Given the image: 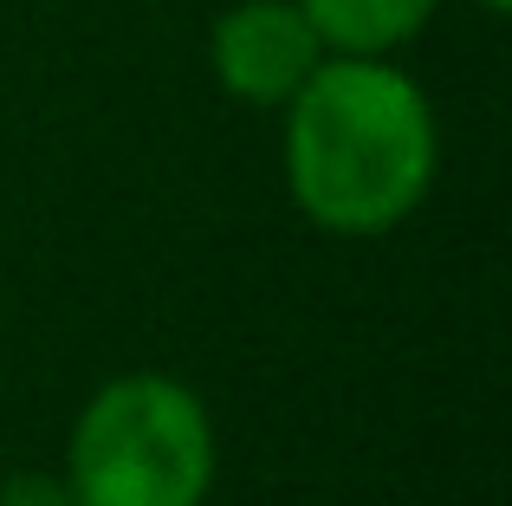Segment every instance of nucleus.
I'll use <instances>...</instances> for the list:
<instances>
[{
    "label": "nucleus",
    "mask_w": 512,
    "mask_h": 506,
    "mask_svg": "<svg viewBox=\"0 0 512 506\" xmlns=\"http://www.w3.org/2000/svg\"><path fill=\"white\" fill-rule=\"evenodd\" d=\"M286 195L312 228L370 241L428 202L441 163L435 104L396 59L325 52L286 104Z\"/></svg>",
    "instance_id": "1"
},
{
    "label": "nucleus",
    "mask_w": 512,
    "mask_h": 506,
    "mask_svg": "<svg viewBox=\"0 0 512 506\" xmlns=\"http://www.w3.org/2000/svg\"><path fill=\"white\" fill-rule=\"evenodd\" d=\"M65 487L78 506H201L214 487V422L163 370L111 377L72 422Z\"/></svg>",
    "instance_id": "2"
},
{
    "label": "nucleus",
    "mask_w": 512,
    "mask_h": 506,
    "mask_svg": "<svg viewBox=\"0 0 512 506\" xmlns=\"http://www.w3.org/2000/svg\"><path fill=\"white\" fill-rule=\"evenodd\" d=\"M208 65H214V85L234 104L279 111L325 65V39L312 33L299 0H234L208 26Z\"/></svg>",
    "instance_id": "3"
},
{
    "label": "nucleus",
    "mask_w": 512,
    "mask_h": 506,
    "mask_svg": "<svg viewBox=\"0 0 512 506\" xmlns=\"http://www.w3.org/2000/svg\"><path fill=\"white\" fill-rule=\"evenodd\" d=\"M441 0H299V13L312 20V33L325 39V52H350V59H389L402 52Z\"/></svg>",
    "instance_id": "4"
},
{
    "label": "nucleus",
    "mask_w": 512,
    "mask_h": 506,
    "mask_svg": "<svg viewBox=\"0 0 512 506\" xmlns=\"http://www.w3.org/2000/svg\"><path fill=\"white\" fill-rule=\"evenodd\" d=\"M0 506H78L72 487H65V474H7L0 481Z\"/></svg>",
    "instance_id": "5"
},
{
    "label": "nucleus",
    "mask_w": 512,
    "mask_h": 506,
    "mask_svg": "<svg viewBox=\"0 0 512 506\" xmlns=\"http://www.w3.org/2000/svg\"><path fill=\"white\" fill-rule=\"evenodd\" d=\"M474 7H480V13H506L512 0H474Z\"/></svg>",
    "instance_id": "6"
}]
</instances>
